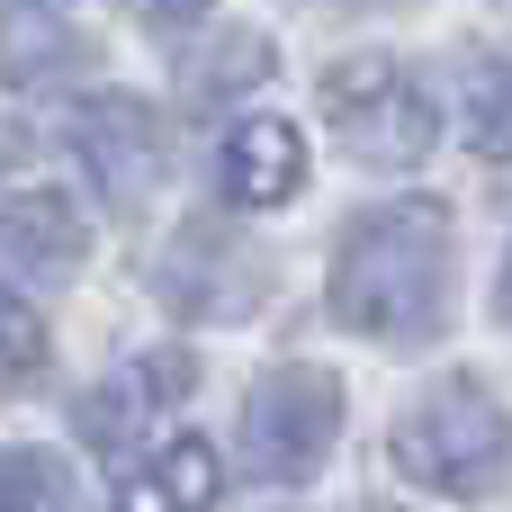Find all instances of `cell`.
Wrapping results in <instances>:
<instances>
[{"mask_svg": "<svg viewBox=\"0 0 512 512\" xmlns=\"http://www.w3.org/2000/svg\"><path fill=\"white\" fill-rule=\"evenodd\" d=\"M495 306H504V315H512V261H504V288H495Z\"/></svg>", "mask_w": 512, "mask_h": 512, "instance_id": "17", "label": "cell"}, {"mask_svg": "<svg viewBox=\"0 0 512 512\" xmlns=\"http://www.w3.org/2000/svg\"><path fill=\"white\" fill-rule=\"evenodd\" d=\"M468 144L486 162H512V54L468 72Z\"/></svg>", "mask_w": 512, "mask_h": 512, "instance_id": "14", "label": "cell"}, {"mask_svg": "<svg viewBox=\"0 0 512 512\" xmlns=\"http://www.w3.org/2000/svg\"><path fill=\"white\" fill-rule=\"evenodd\" d=\"M504 459H512V423L495 414V396L468 387V378H441V387L396 423V468H405L414 486L450 495V504L495 495V486H504Z\"/></svg>", "mask_w": 512, "mask_h": 512, "instance_id": "2", "label": "cell"}, {"mask_svg": "<svg viewBox=\"0 0 512 512\" xmlns=\"http://www.w3.org/2000/svg\"><path fill=\"white\" fill-rule=\"evenodd\" d=\"M72 153H81V171H90V189H99L108 207H144V198L162 189V171H171L162 117H153L144 99H126V90L72 108Z\"/></svg>", "mask_w": 512, "mask_h": 512, "instance_id": "5", "label": "cell"}, {"mask_svg": "<svg viewBox=\"0 0 512 512\" xmlns=\"http://www.w3.org/2000/svg\"><path fill=\"white\" fill-rule=\"evenodd\" d=\"M126 9H135L144 27H162V36H180V27H198L216 0H126Z\"/></svg>", "mask_w": 512, "mask_h": 512, "instance_id": "16", "label": "cell"}, {"mask_svg": "<svg viewBox=\"0 0 512 512\" xmlns=\"http://www.w3.org/2000/svg\"><path fill=\"white\" fill-rule=\"evenodd\" d=\"M189 378H198V360H189V351H144V360H126L117 378H99V387L72 405V432H81V450H99V459H126V450L153 432V414H171V405L189 396Z\"/></svg>", "mask_w": 512, "mask_h": 512, "instance_id": "6", "label": "cell"}, {"mask_svg": "<svg viewBox=\"0 0 512 512\" xmlns=\"http://www.w3.org/2000/svg\"><path fill=\"white\" fill-rule=\"evenodd\" d=\"M0 512H81L72 468L54 450H0Z\"/></svg>", "mask_w": 512, "mask_h": 512, "instance_id": "13", "label": "cell"}, {"mask_svg": "<svg viewBox=\"0 0 512 512\" xmlns=\"http://www.w3.org/2000/svg\"><path fill=\"white\" fill-rule=\"evenodd\" d=\"M450 306V216L432 198H396L360 216L333 252V315L369 342H432Z\"/></svg>", "mask_w": 512, "mask_h": 512, "instance_id": "1", "label": "cell"}, {"mask_svg": "<svg viewBox=\"0 0 512 512\" xmlns=\"http://www.w3.org/2000/svg\"><path fill=\"white\" fill-rule=\"evenodd\" d=\"M81 252H90V225H81V207L63 189H27V198L0 207V288L9 297L45 288V279H72Z\"/></svg>", "mask_w": 512, "mask_h": 512, "instance_id": "8", "label": "cell"}, {"mask_svg": "<svg viewBox=\"0 0 512 512\" xmlns=\"http://www.w3.org/2000/svg\"><path fill=\"white\" fill-rule=\"evenodd\" d=\"M216 180H225L234 207H279V198H297V180H306V144H297V126H288V117H243V126H225V144H216Z\"/></svg>", "mask_w": 512, "mask_h": 512, "instance_id": "9", "label": "cell"}, {"mask_svg": "<svg viewBox=\"0 0 512 512\" xmlns=\"http://www.w3.org/2000/svg\"><path fill=\"white\" fill-rule=\"evenodd\" d=\"M324 117H333L342 153L369 162V171H414V162L441 144V108H432V90H423L396 54H351V63H333V72H324Z\"/></svg>", "mask_w": 512, "mask_h": 512, "instance_id": "3", "label": "cell"}, {"mask_svg": "<svg viewBox=\"0 0 512 512\" xmlns=\"http://www.w3.org/2000/svg\"><path fill=\"white\" fill-rule=\"evenodd\" d=\"M342 441V378L324 369H270L243 405V459L261 486H297L324 468V450Z\"/></svg>", "mask_w": 512, "mask_h": 512, "instance_id": "4", "label": "cell"}, {"mask_svg": "<svg viewBox=\"0 0 512 512\" xmlns=\"http://www.w3.org/2000/svg\"><path fill=\"white\" fill-rule=\"evenodd\" d=\"M261 512H279V504H261Z\"/></svg>", "mask_w": 512, "mask_h": 512, "instance_id": "19", "label": "cell"}, {"mask_svg": "<svg viewBox=\"0 0 512 512\" xmlns=\"http://www.w3.org/2000/svg\"><path fill=\"white\" fill-rule=\"evenodd\" d=\"M162 297H171L180 315H198V324H225V315H243V306L261 297V261H252L225 225H189V234L162 252Z\"/></svg>", "mask_w": 512, "mask_h": 512, "instance_id": "7", "label": "cell"}, {"mask_svg": "<svg viewBox=\"0 0 512 512\" xmlns=\"http://www.w3.org/2000/svg\"><path fill=\"white\" fill-rule=\"evenodd\" d=\"M45 360H54V351H45V324L0 288V387H36V378H45Z\"/></svg>", "mask_w": 512, "mask_h": 512, "instance_id": "15", "label": "cell"}, {"mask_svg": "<svg viewBox=\"0 0 512 512\" xmlns=\"http://www.w3.org/2000/svg\"><path fill=\"white\" fill-rule=\"evenodd\" d=\"M18 9H54V0H18Z\"/></svg>", "mask_w": 512, "mask_h": 512, "instance_id": "18", "label": "cell"}, {"mask_svg": "<svg viewBox=\"0 0 512 512\" xmlns=\"http://www.w3.org/2000/svg\"><path fill=\"white\" fill-rule=\"evenodd\" d=\"M81 63V36L54 9H0V81L9 90H45Z\"/></svg>", "mask_w": 512, "mask_h": 512, "instance_id": "11", "label": "cell"}, {"mask_svg": "<svg viewBox=\"0 0 512 512\" xmlns=\"http://www.w3.org/2000/svg\"><path fill=\"white\" fill-rule=\"evenodd\" d=\"M270 36H252V27H234V36H216L198 63H189V99L198 108H216V99H234V90H252V81H270Z\"/></svg>", "mask_w": 512, "mask_h": 512, "instance_id": "12", "label": "cell"}, {"mask_svg": "<svg viewBox=\"0 0 512 512\" xmlns=\"http://www.w3.org/2000/svg\"><path fill=\"white\" fill-rule=\"evenodd\" d=\"M207 504H216V450H207L198 432L162 441V450L144 459V477L117 495V512H207Z\"/></svg>", "mask_w": 512, "mask_h": 512, "instance_id": "10", "label": "cell"}]
</instances>
